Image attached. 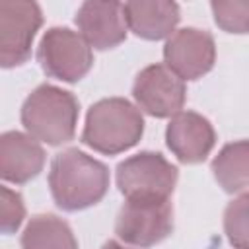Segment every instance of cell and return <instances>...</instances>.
Returning <instances> with one entry per match:
<instances>
[{
	"label": "cell",
	"instance_id": "obj_17",
	"mask_svg": "<svg viewBox=\"0 0 249 249\" xmlns=\"http://www.w3.org/2000/svg\"><path fill=\"white\" fill-rule=\"evenodd\" d=\"M210 8L220 29L228 33H249V0H214Z\"/></svg>",
	"mask_w": 249,
	"mask_h": 249
},
{
	"label": "cell",
	"instance_id": "obj_3",
	"mask_svg": "<svg viewBox=\"0 0 249 249\" xmlns=\"http://www.w3.org/2000/svg\"><path fill=\"white\" fill-rule=\"evenodd\" d=\"M78 123V99L74 93L51 84L33 89L21 107V124L41 142L51 146L74 138Z\"/></svg>",
	"mask_w": 249,
	"mask_h": 249
},
{
	"label": "cell",
	"instance_id": "obj_10",
	"mask_svg": "<svg viewBox=\"0 0 249 249\" xmlns=\"http://www.w3.org/2000/svg\"><path fill=\"white\" fill-rule=\"evenodd\" d=\"M76 25L93 49H113L126 37V18L121 2H84L76 12Z\"/></svg>",
	"mask_w": 249,
	"mask_h": 249
},
{
	"label": "cell",
	"instance_id": "obj_14",
	"mask_svg": "<svg viewBox=\"0 0 249 249\" xmlns=\"http://www.w3.org/2000/svg\"><path fill=\"white\" fill-rule=\"evenodd\" d=\"M214 179L226 193H249V140L226 144L212 160Z\"/></svg>",
	"mask_w": 249,
	"mask_h": 249
},
{
	"label": "cell",
	"instance_id": "obj_2",
	"mask_svg": "<svg viewBox=\"0 0 249 249\" xmlns=\"http://www.w3.org/2000/svg\"><path fill=\"white\" fill-rule=\"evenodd\" d=\"M144 132L140 111L123 97L93 103L86 115L82 142L101 154H121L138 144Z\"/></svg>",
	"mask_w": 249,
	"mask_h": 249
},
{
	"label": "cell",
	"instance_id": "obj_15",
	"mask_svg": "<svg viewBox=\"0 0 249 249\" xmlns=\"http://www.w3.org/2000/svg\"><path fill=\"white\" fill-rule=\"evenodd\" d=\"M21 249H78V243L64 220L53 214H37L21 233Z\"/></svg>",
	"mask_w": 249,
	"mask_h": 249
},
{
	"label": "cell",
	"instance_id": "obj_6",
	"mask_svg": "<svg viewBox=\"0 0 249 249\" xmlns=\"http://www.w3.org/2000/svg\"><path fill=\"white\" fill-rule=\"evenodd\" d=\"M37 60L43 72L62 82H78L91 64V49L82 35L68 27H51L37 49Z\"/></svg>",
	"mask_w": 249,
	"mask_h": 249
},
{
	"label": "cell",
	"instance_id": "obj_4",
	"mask_svg": "<svg viewBox=\"0 0 249 249\" xmlns=\"http://www.w3.org/2000/svg\"><path fill=\"white\" fill-rule=\"evenodd\" d=\"M173 230V206L169 198H126L121 206L115 231L119 239L136 247H152Z\"/></svg>",
	"mask_w": 249,
	"mask_h": 249
},
{
	"label": "cell",
	"instance_id": "obj_5",
	"mask_svg": "<svg viewBox=\"0 0 249 249\" xmlns=\"http://www.w3.org/2000/svg\"><path fill=\"white\" fill-rule=\"evenodd\" d=\"M177 183V167L161 154L140 152L117 165V187L126 198L171 196Z\"/></svg>",
	"mask_w": 249,
	"mask_h": 249
},
{
	"label": "cell",
	"instance_id": "obj_8",
	"mask_svg": "<svg viewBox=\"0 0 249 249\" xmlns=\"http://www.w3.org/2000/svg\"><path fill=\"white\" fill-rule=\"evenodd\" d=\"M132 95L148 115L163 119L181 113L185 105V84L165 64H150L138 72Z\"/></svg>",
	"mask_w": 249,
	"mask_h": 249
},
{
	"label": "cell",
	"instance_id": "obj_12",
	"mask_svg": "<svg viewBox=\"0 0 249 249\" xmlns=\"http://www.w3.org/2000/svg\"><path fill=\"white\" fill-rule=\"evenodd\" d=\"M45 165L39 142L23 132L10 130L0 136V175L10 183H27Z\"/></svg>",
	"mask_w": 249,
	"mask_h": 249
},
{
	"label": "cell",
	"instance_id": "obj_7",
	"mask_svg": "<svg viewBox=\"0 0 249 249\" xmlns=\"http://www.w3.org/2000/svg\"><path fill=\"white\" fill-rule=\"evenodd\" d=\"M41 23V8L35 2H0V64L4 68L19 66L29 58Z\"/></svg>",
	"mask_w": 249,
	"mask_h": 249
},
{
	"label": "cell",
	"instance_id": "obj_1",
	"mask_svg": "<svg viewBox=\"0 0 249 249\" xmlns=\"http://www.w3.org/2000/svg\"><path fill=\"white\" fill-rule=\"evenodd\" d=\"M49 187L62 210H82L97 204L109 187L107 167L78 148L54 156L49 171Z\"/></svg>",
	"mask_w": 249,
	"mask_h": 249
},
{
	"label": "cell",
	"instance_id": "obj_11",
	"mask_svg": "<svg viewBox=\"0 0 249 249\" xmlns=\"http://www.w3.org/2000/svg\"><path fill=\"white\" fill-rule=\"evenodd\" d=\"M167 148L183 163L204 161L216 142V132L208 119L193 111L177 113L165 130Z\"/></svg>",
	"mask_w": 249,
	"mask_h": 249
},
{
	"label": "cell",
	"instance_id": "obj_9",
	"mask_svg": "<svg viewBox=\"0 0 249 249\" xmlns=\"http://www.w3.org/2000/svg\"><path fill=\"white\" fill-rule=\"evenodd\" d=\"M165 66L181 80H196L206 74L216 60L214 37L196 27L175 31L163 47Z\"/></svg>",
	"mask_w": 249,
	"mask_h": 249
},
{
	"label": "cell",
	"instance_id": "obj_19",
	"mask_svg": "<svg viewBox=\"0 0 249 249\" xmlns=\"http://www.w3.org/2000/svg\"><path fill=\"white\" fill-rule=\"evenodd\" d=\"M101 249H126V247H123L121 243H117V241H107Z\"/></svg>",
	"mask_w": 249,
	"mask_h": 249
},
{
	"label": "cell",
	"instance_id": "obj_16",
	"mask_svg": "<svg viewBox=\"0 0 249 249\" xmlns=\"http://www.w3.org/2000/svg\"><path fill=\"white\" fill-rule=\"evenodd\" d=\"M224 230L235 249H249V193L228 204L224 212Z\"/></svg>",
	"mask_w": 249,
	"mask_h": 249
},
{
	"label": "cell",
	"instance_id": "obj_13",
	"mask_svg": "<svg viewBox=\"0 0 249 249\" xmlns=\"http://www.w3.org/2000/svg\"><path fill=\"white\" fill-rule=\"evenodd\" d=\"M123 8L130 31L148 41L171 35L179 23V6L175 2H126Z\"/></svg>",
	"mask_w": 249,
	"mask_h": 249
},
{
	"label": "cell",
	"instance_id": "obj_18",
	"mask_svg": "<svg viewBox=\"0 0 249 249\" xmlns=\"http://www.w3.org/2000/svg\"><path fill=\"white\" fill-rule=\"evenodd\" d=\"M25 216V206L23 200L18 193L10 191L8 187L0 189V224H2V231L4 233H12L16 231Z\"/></svg>",
	"mask_w": 249,
	"mask_h": 249
}]
</instances>
